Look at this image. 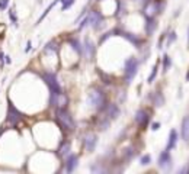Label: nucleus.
<instances>
[{
	"instance_id": "20e7f679",
	"label": "nucleus",
	"mask_w": 189,
	"mask_h": 174,
	"mask_svg": "<svg viewBox=\"0 0 189 174\" xmlns=\"http://www.w3.org/2000/svg\"><path fill=\"white\" fill-rule=\"evenodd\" d=\"M138 60L135 57H131L125 61L124 65V74H125V83H131L134 80V77L137 76V71H138Z\"/></svg>"
},
{
	"instance_id": "f03ea898",
	"label": "nucleus",
	"mask_w": 189,
	"mask_h": 174,
	"mask_svg": "<svg viewBox=\"0 0 189 174\" xmlns=\"http://www.w3.org/2000/svg\"><path fill=\"white\" fill-rule=\"evenodd\" d=\"M56 119L63 130H66V132H74L76 130V120L73 118V115L67 110V108L56 109Z\"/></svg>"
},
{
	"instance_id": "bb28decb",
	"label": "nucleus",
	"mask_w": 189,
	"mask_h": 174,
	"mask_svg": "<svg viewBox=\"0 0 189 174\" xmlns=\"http://www.w3.org/2000/svg\"><path fill=\"white\" fill-rule=\"evenodd\" d=\"M157 70H159V63H156L154 64V67H153V70H151V74L148 76V78H147V83H153L154 81V78H156V76H157Z\"/></svg>"
},
{
	"instance_id": "7ed1b4c3",
	"label": "nucleus",
	"mask_w": 189,
	"mask_h": 174,
	"mask_svg": "<svg viewBox=\"0 0 189 174\" xmlns=\"http://www.w3.org/2000/svg\"><path fill=\"white\" fill-rule=\"evenodd\" d=\"M41 77H42V80L45 81V84L48 87L50 93H54V94L63 93V88H61V84L58 81L57 73H54V71H44L41 74Z\"/></svg>"
},
{
	"instance_id": "4c0bfd02",
	"label": "nucleus",
	"mask_w": 189,
	"mask_h": 174,
	"mask_svg": "<svg viewBox=\"0 0 189 174\" xmlns=\"http://www.w3.org/2000/svg\"><path fill=\"white\" fill-rule=\"evenodd\" d=\"M4 64H12V58L9 55H4Z\"/></svg>"
},
{
	"instance_id": "a878e982",
	"label": "nucleus",
	"mask_w": 189,
	"mask_h": 174,
	"mask_svg": "<svg viewBox=\"0 0 189 174\" xmlns=\"http://www.w3.org/2000/svg\"><path fill=\"white\" fill-rule=\"evenodd\" d=\"M9 19L13 23V26H18V16H16V9L15 6H12V9H9Z\"/></svg>"
},
{
	"instance_id": "5701e85b",
	"label": "nucleus",
	"mask_w": 189,
	"mask_h": 174,
	"mask_svg": "<svg viewBox=\"0 0 189 174\" xmlns=\"http://www.w3.org/2000/svg\"><path fill=\"white\" fill-rule=\"evenodd\" d=\"M125 15V4H124L122 0H116V10H115V16L116 18H121Z\"/></svg>"
},
{
	"instance_id": "2eb2a0df",
	"label": "nucleus",
	"mask_w": 189,
	"mask_h": 174,
	"mask_svg": "<svg viewBox=\"0 0 189 174\" xmlns=\"http://www.w3.org/2000/svg\"><path fill=\"white\" fill-rule=\"evenodd\" d=\"M109 125H111V119L102 112V115L98 118L96 126L99 128V130H106V129H109Z\"/></svg>"
},
{
	"instance_id": "412c9836",
	"label": "nucleus",
	"mask_w": 189,
	"mask_h": 174,
	"mask_svg": "<svg viewBox=\"0 0 189 174\" xmlns=\"http://www.w3.org/2000/svg\"><path fill=\"white\" fill-rule=\"evenodd\" d=\"M57 3H60V0H53V1H51V3H50V4H48V7H47V9H45V10H44V13H42V15H41V16H39V19H38V21H36V23H35V25H39V23H41V22L44 21L45 18H47V15H48V13H50V12L53 10V7H54V6H56Z\"/></svg>"
},
{
	"instance_id": "58836bf2",
	"label": "nucleus",
	"mask_w": 189,
	"mask_h": 174,
	"mask_svg": "<svg viewBox=\"0 0 189 174\" xmlns=\"http://www.w3.org/2000/svg\"><path fill=\"white\" fill-rule=\"evenodd\" d=\"M0 64H4V54L0 51Z\"/></svg>"
},
{
	"instance_id": "c9c22d12",
	"label": "nucleus",
	"mask_w": 189,
	"mask_h": 174,
	"mask_svg": "<svg viewBox=\"0 0 189 174\" xmlns=\"http://www.w3.org/2000/svg\"><path fill=\"white\" fill-rule=\"evenodd\" d=\"M160 128V123L159 122H154V123H151V130H157Z\"/></svg>"
},
{
	"instance_id": "1a4fd4ad",
	"label": "nucleus",
	"mask_w": 189,
	"mask_h": 174,
	"mask_svg": "<svg viewBox=\"0 0 189 174\" xmlns=\"http://www.w3.org/2000/svg\"><path fill=\"white\" fill-rule=\"evenodd\" d=\"M157 165H159L162 170H165V171H169V170L172 168V155H170V151L165 150V151L159 155Z\"/></svg>"
},
{
	"instance_id": "393cba45",
	"label": "nucleus",
	"mask_w": 189,
	"mask_h": 174,
	"mask_svg": "<svg viewBox=\"0 0 189 174\" xmlns=\"http://www.w3.org/2000/svg\"><path fill=\"white\" fill-rule=\"evenodd\" d=\"M60 3H61V12H66L76 3V0H60Z\"/></svg>"
},
{
	"instance_id": "0eeeda50",
	"label": "nucleus",
	"mask_w": 189,
	"mask_h": 174,
	"mask_svg": "<svg viewBox=\"0 0 189 174\" xmlns=\"http://www.w3.org/2000/svg\"><path fill=\"white\" fill-rule=\"evenodd\" d=\"M87 16H89V26L93 29V31H100L102 29V26L105 25V18H103V15L100 13L99 10H92L87 13Z\"/></svg>"
},
{
	"instance_id": "c756f323",
	"label": "nucleus",
	"mask_w": 189,
	"mask_h": 174,
	"mask_svg": "<svg viewBox=\"0 0 189 174\" xmlns=\"http://www.w3.org/2000/svg\"><path fill=\"white\" fill-rule=\"evenodd\" d=\"M113 35H115V31H113V29H111V31H108V32H105L103 35H102V36H100L99 44H103L105 41H108V39H109L111 36H113Z\"/></svg>"
},
{
	"instance_id": "9d476101",
	"label": "nucleus",
	"mask_w": 189,
	"mask_h": 174,
	"mask_svg": "<svg viewBox=\"0 0 189 174\" xmlns=\"http://www.w3.org/2000/svg\"><path fill=\"white\" fill-rule=\"evenodd\" d=\"M77 167H79V154L71 152L64 160V171L66 173H73Z\"/></svg>"
},
{
	"instance_id": "9b49d317",
	"label": "nucleus",
	"mask_w": 189,
	"mask_h": 174,
	"mask_svg": "<svg viewBox=\"0 0 189 174\" xmlns=\"http://www.w3.org/2000/svg\"><path fill=\"white\" fill-rule=\"evenodd\" d=\"M134 120L137 122V125H140L143 129H145L147 125H148V122H150V113H148L145 109H140V110L135 112Z\"/></svg>"
},
{
	"instance_id": "473e14b6",
	"label": "nucleus",
	"mask_w": 189,
	"mask_h": 174,
	"mask_svg": "<svg viewBox=\"0 0 189 174\" xmlns=\"http://www.w3.org/2000/svg\"><path fill=\"white\" fill-rule=\"evenodd\" d=\"M176 38H178V35H176V32H170V33H169V36H167V45L173 44L175 41H176Z\"/></svg>"
},
{
	"instance_id": "37998d69",
	"label": "nucleus",
	"mask_w": 189,
	"mask_h": 174,
	"mask_svg": "<svg viewBox=\"0 0 189 174\" xmlns=\"http://www.w3.org/2000/svg\"><path fill=\"white\" fill-rule=\"evenodd\" d=\"M188 42H189V38H188Z\"/></svg>"
},
{
	"instance_id": "ea45409f",
	"label": "nucleus",
	"mask_w": 189,
	"mask_h": 174,
	"mask_svg": "<svg viewBox=\"0 0 189 174\" xmlns=\"http://www.w3.org/2000/svg\"><path fill=\"white\" fill-rule=\"evenodd\" d=\"M4 132V128H0V136H1V133Z\"/></svg>"
},
{
	"instance_id": "423d86ee",
	"label": "nucleus",
	"mask_w": 189,
	"mask_h": 174,
	"mask_svg": "<svg viewBox=\"0 0 189 174\" xmlns=\"http://www.w3.org/2000/svg\"><path fill=\"white\" fill-rule=\"evenodd\" d=\"M98 142H99L98 135L93 133V132H87L82 138V147H83V150L86 152H93L96 150V147H98Z\"/></svg>"
},
{
	"instance_id": "f3484780",
	"label": "nucleus",
	"mask_w": 189,
	"mask_h": 174,
	"mask_svg": "<svg viewBox=\"0 0 189 174\" xmlns=\"http://www.w3.org/2000/svg\"><path fill=\"white\" fill-rule=\"evenodd\" d=\"M178 132L176 129H172L170 130V133H169V141H167V145H166V150L167 151H170V150H173V148H176V144H178Z\"/></svg>"
},
{
	"instance_id": "cd10ccee",
	"label": "nucleus",
	"mask_w": 189,
	"mask_h": 174,
	"mask_svg": "<svg viewBox=\"0 0 189 174\" xmlns=\"http://www.w3.org/2000/svg\"><path fill=\"white\" fill-rule=\"evenodd\" d=\"M170 65H172V60H170V57L166 54L163 57V73H166L167 70L170 68Z\"/></svg>"
},
{
	"instance_id": "6ab92c4d",
	"label": "nucleus",
	"mask_w": 189,
	"mask_h": 174,
	"mask_svg": "<svg viewBox=\"0 0 189 174\" xmlns=\"http://www.w3.org/2000/svg\"><path fill=\"white\" fill-rule=\"evenodd\" d=\"M180 133H182L183 141L189 142V115L188 116H185L183 120H182V129H180Z\"/></svg>"
},
{
	"instance_id": "7c9ffc66",
	"label": "nucleus",
	"mask_w": 189,
	"mask_h": 174,
	"mask_svg": "<svg viewBox=\"0 0 189 174\" xmlns=\"http://www.w3.org/2000/svg\"><path fill=\"white\" fill-rule=\"evenodd\" d=\"M150 163H151V155H150V154H145V155H143V157L140 158V164H141V165H148Z\"/></svg>"
},
{
	"instance_id": "e433bc0d",
	"label": "nucleus",
	"mask_w": 189,
	"mask_h": 174,
	"mask_svg": "<svg viewBox=\"0 0 189 174\" xmlns=\"http://www.w3.org/2000/svg\"><path fill=\"white\" fill-rule=\"evenodd\" d=\"M165 38H166V35H162V36H160V41H159V46H157L159 49L162 48V44H163V41H165Z\"/></svg>"
},
{
	"instance_id": "f257e3e1",
	"label": "nucleus",
	"mask_w": 189,
	"mask_h": 174,
	"mask_svg": "<svg viewBox=\"0 0 189 174\" xmlns=\"http://www.w3.org/2000/svg\"><path fill=\"white\" fill-rule=\"evenodd\" d=\"M87 105L90 109H93L95 112H103V109L106 108V93L103 88L100 87H93L87 94Z\"/></svg>"
},
{
	"instance_id": "f704fd0d",
	"label": "nucleus",
	"mask_w": 189,
	"mask_h": 174,
	"mask_svg": "<svg viewBox=\"0 0 189 174\" xmlns=\"http://www.w3.org/2000/svg\"><path fill=\"white\" fill-rule=\"evenodd\" d=\"M31 49H32V42L28 41V42H26V46H25V52H29Z\"/></svg>"
},
{
	"instance_id": "dca6fc26",
	"label": "nucleus",
	"mask_w": 189,
	"mask_h": 174,
	"mask_svg": "<svg viewBox=\"0 0 189 174\" xmlns=\"http://www.w3.org/2000/svg\"><path fill=\"white\" fill-rule=\"evenodd\" d=\"M156 29H157L156 18H145V33H147L148 36H151Z\"/></svg>"
},
{
	"instance_id": "a211bd4d",
	"label": "nucleus",
	"mask_w": 189,
	"mask_h": 174,
	"mask_svg": "<svg viewBox=\"0 0 189 174\" xmlns=\"http://www.w3.org/2000/svg\"><path fill=\"white\" fill-rule=\"evenodd\" d=\"M58 49H60V45H58V42H57L56 39H51L50 42L45 44V46H44L45 54H57Z\"/></svg>"
},
{
	"instance_id": "79ce46f5",
	"label": "nucleus",
	"mask_w": 189,
	"mask_h": 174,
	"mask_svg": "<svg viewBox=\"0 0 189 174\" xmlns=\"http://www.w3.org/2000/svg\"><path fill=\"white\" fill-rule=\"evenodd\" d=\"M96 1H102V0H96Z\"/></svg>"
},
{
	"instance_id": "6e6552de",
	"label": "nucleus",
	"mask_w": 189,
	"mask_h": 174,
	"mask_svg": "<svg viewBox=\"0 0 189 174\" xmlns=\"http://www.w3.org/2000/svg\"><path fill=\"white\" fill-rule=\"evenodd\" d=\"M48 105L50 108H67L68 105V97H67L66 93H58V94H54V93H50V97H48Z\"/></svg>"
},
{
	"instance_id": "72a5a7b5",
	"label": "nucleus",
	"mask_w": 189,
	"mask_h": 174,
	"mask_svg": "<svg viewBox=\"0 0 189 174\" xmlns=\"http://www.w3.org/2000/svg\"><path fill=\"white\" fill-rule=\"evenodd\" d=\"M10 4V0H0V10H6Z\"/></svg>"
},
{
	"instance_id": "b1692460",
	"label": "nucleus",
	"mask_w": 189,
	"mask_h": 174,
	"mask_svg": "<svg viewBox=\"0 0 189 174\" xmlns=\"http://www.w3.org/2000/svg\"><path fill=\"white\" fill-rule=\"evenodd\" d=\"M134 155H135V150H134V147H128V148H125V150H124V160H125V161H130Z\"/></svg>"
},
{
	"instance_id": "c85d7f7f",
	"label": "nucleus",
	"mask_w": 189,
	"mask_h": 174,
	"mask_svg": "<svg viewBox=\"0 0 189 174\" xmlns=\"http://www.w3.org/2000/svg\"><path fill=\"white\" fill-rule=\"evenodd\" d=\"M86 26H89V16H87V15H86V16L83 18V21H82L77 25V31H79V32H82V31H83Z\"/></svg>"
},
{
	"instance_id": "2f4dec72",
	"label": "nucleus",
	"mask_w": 189,
	"mask_h": 174,
	"mask_svg": "<svg viewBox=\"0 0 189 174\" xmlns=\"http://www.w3.org/2000/svg\"><path fill=\"white\" fill-rule=\"evenodd\" d=\"M86 15H87V6H84V9L82 10V13H80L77 18H76V21H74V25H79V23H80V21H82V19H83Z\"/></svg>"
},
{
	"instance_id": "aec40b11",
	"label": "nucleus",
	"mask_w": 189,
	"mask_h": 174,
	"mask_svg": "<svg viewBox=\"0 0 189 174\" xmlns=\"http://www.w3.org/2000/svg\"><path fill=\"white\" fill-rule=\"evenodd\" d=\"M68 45H70L79 55H83V44L80 42L79 38H70V39H68Z\"/></svg>"
},
{
	"instance_id": "4468645a",
	"label": "nucleus",
	"mask_w": 189,
	"mask_h": 174,
	"mask_svg": "<svg viewBox=\"0 0 189 174\" xmlns=\"http://www.w3.org/2000/svg\"><path fill=\"white\" fill-rule=\"evenodd\" d=\"M57 154L61 160H66L67 157L71 154V142L70 141H61L58 148H57Z\"/></svg>"
},
{
	"instance_id": "f8f14e48",
	"label": "nucleus",
	"mask_w": 189,
	"mask_h": 174,
	"mask_svg": "<svg viewBox=\"0 0 189 174\" xmlns=\"http://www.w3.org/2000/svg\"><path fill=\"white\" fill-rule=\"evenodd\" d=\"M96 54V46H95V44L93 41L90 39V38H86L84 39V42H83V57L86 58V60H92L93 57Z\"/></svg>"
},
{
	"instance_id": "39448f33",
	"label": "nucleus",
	"mask_w": 189,
	"mask_h": 174,
	"mask_svg": "<svg viewBox=\"0 0 189 174\" xmlns=\"http://www.w3.org/2000/svg\"><path fill=\"white\" fill-rule=\"evenodd\" d=\"M22 119H23L22 112L16 108L13 103H9V106H7V115H6V122H7V125L16 128Z\"/></svg>"
},
{
	"instance_id": "ddd939ff",
	"label": "nucleus",
	"mask_w": 189,
	"mask_h": 174,
	"mask_svg": "<svg viewBox=\"0 0 189 174\" xmlns=\"http://www.w3.org/2000/svg\"><path fill=\"white\" fill-rule=\"evenodd\" d=\"M103 113H105L111 120H113V119H118V118H119L121 109H119V106H118L116 103H108L106 108L103 109Z\"/></svg>"
},
{
	"instance_id": "4be33fe9",
	"label": "nucleus",
	"mask_w": 189,
	"mask_h": 174,
	"mask_svg": "<svg viewBox=\"0 0 189 174\" xmlns=\"http://www.w3.org/2000/svg\"><path fill=\"white\" fill-rule=\"evenodd\" d=\"M153 103H154V106H157V108H160V106L165 105V97H163V94L160 91H157V93L153 94Z\"/></svg>"
},
{
	"instance_id": "a19ab883",
	"label": "nucleus",
	"mask_w": 189,
	"mask_h": 174,
	"mask_svg": "<svg viewBox=\"0 0 189 174\" xmlns=\"http://www.w3.org/2000/svg\"><path fill=\"white\" fill-rule=\"evenodd\" d=\"M186 80H188V81H189V73H188V76H186Z\"/></svg>"
}]
</instances>
